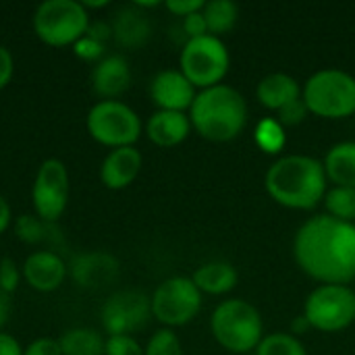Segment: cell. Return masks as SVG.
Listing matches in <instances>:
<instances>
[{
	"label": "cell",
	"mask_w": 355,
	"mask_h": 355,
	"mask_svg": "<svg viewBox=\"0 0 355 355\" xmlns=\"http://www.w3.org/2000/svg\"><path fill=\"white\" fill-rule=\"evenodd\" d=\"M293 256L320 285H349L355 279V225L329 214L308 218L295 233Z\"/></svg>",
	"instance_id": "6da1fadb"
},
{
	"label": "cell",
	"mask_w": 355,
	"mask_h": 355,
	"mask_svg": "<svg viewBox=\"0 0 355 355\" xmlns=\"http://www.w3.org/2000/svg\"><path fill=\"white\" fill-rule=\"evenodd\" d=\"M327 173L318 158L306 154H287L277 158L266 175V193L283 208L291 210H312L327 196Z\"/></svg>",
	"instance_id": "7a4b0ae2"
},
{
	"label": "cell",
	"mask_w": 355,
	"mask_h": 355,
	"mask_svg": "<svg viewBox=\"0 0 355 355\" xmlns=\"http://www.w3.org/2000/svg\"><path fill=\"white\" fill-rule=\"evenodd\" d=\"M191 129L208 141H231L248 125V102L231 85L200 89L189 108Z\"/></svg>",
	"instance_id": "3957f363"
},
{
	"label": "cell",
	"mask_w": 355,
	"mask_h": 355,
	"mask_svg": "<svg viewBox=\"0 0 355 355\" xmlns=\"http://www.w3.org/2000/svg\"><path fill=\"white\" fill-rule=\"evenodd\" d=\"M216 343L231 354H250L264 339V322L256 306L245 300H225L210 318Z\"/></svg>",
	"instance_id": "277c9868"
},
{
	"label": "cell",
	"mask_w": 355,
	"mask_h": 355,
	"mask_svg": "<svg viewBox=\"0 0 355 355\" xmlns=\"http://www.w3.org/2000/svg\"><path fill=\"white\" fill-rule=\"evenodd\" d=\"M302 100L316 116L347 119L355 114V77L339 69L316 71L302 87Z\"/></svg>",
	"instance_id": "5b68a950"
},
{
	"label": "cell",
	"mask_w": 355,
	"mask_h": 355,
	"mask_svg": "<svg viewBox=\"0 0 355 355\" xmlns=\"http://www.w3.org/2000/svg\"><path fill=\"white\" fill-rule=\"evenodd\" d=\"M35 35L52 48L73 46L89 27V12L79 0H44L31 17Z\"/></svg>",
	"instance_id": "8992f818"
},
{
	"label": "cell",
	"mask_w": 355,
	"mask_h": 355,
	"mask_svg": "<svg viewBox=\"0 0 355 355\" xmlns=\"http://www.w3.org/2000/svg\"><path fill=\"white\" fill-rule=\"evenodd\" d=\"M85 127L94 141L110 150L135 146L144 131L139 114L121 100L96 102L85 116Z\"/></svg>",
	"instance_id": "52a82bcc"
},
{
	"label": "cell",
	"mask_w": 355,
	"mask_h": 355,
	"mask_svg": "<svg viewBox=\"0 0 355 355\" xmlns=\"http://www.w3.org/2000/svg\"><path fill=\"white\" fill-rule=\"evenodd\" d=\"M231 67V56L220 37L210 33L187 40L181 48L179 71L189 79L196 89L220 85Z\"/></svg>",
	"instance_id": "ba28073f"
},
{
	"label": "cell",
	"mask_w": 355,
	"mask_h": 355,
	"mask_svg": "<svg viewBox=\"0 0 355 355\" xmlns=\"http://www.w3.org/2000/svg\"><path fill=\"white\" fill-rule=\"evenodd\" d=\"M304 316L314 331H345L355 322V291L349 285H318L306 297Z\"/></svg>",
	"instance_id": "9c48e42d"
},
{
	"label": "cell",
	"mask_w": 355,
	"mask_h": 355,
	"mask_svg": "<svg viewBox=\"0 0 355 355\" xmlns=\"http://www.w3.org/2000/svg\"><path fill=\"white\" fill-rule=\"evenodd\" d=\"M152 318H156L164 329H177L191 322L202 310V291L196 287L191 277H171L164 279L154 293Z\"/></svg>",
	"instance_id": "30bf717a"
},
{
	"label": "cell",
	"mask_w": 355,
	"mask_h": 355,
	"mask_svg": "<svg viewBox=\"0 0 355 355\" xmlns=\"http://www.w3.org/2000/svg\"><path fill=\"white\" fill-rule=\"evenodd\" d=\"M69 204V171L60 158H46L31 185L33 214L46 223H58Z\"/></svg>",
	"instance_id": "8fae6325"
},
{
	"label": "cell",
	"mask_w": 355,
	"mask_h": 355,
	"mask_svg": "<svg viewBox=\"0 0 355 355\" xmlns=\"http://www.w3.org/2000/svg\"><path fill=\"white\" fill-rule=\"evenodd\" d=\"M152 318V302L139 289H121L108 295L100 310V322L108 337L131 335L146 329Z\"/></svg>",
	"instance_id": "7c38bea8"
},
{
	"label": "cell",
	"mask_w": 355,
	"mask_h": 355,
	"mask_svg": "<svg viewBox=\"0 0 355 355\" xmlns=\"http://www.w3.org/2000/svg\"><path fill=\"white\" fill-rule=\"evenodd\" d=\"M21 272H23V281L31 289L40 293H52L64 283L69 275V264L58 252L35 250L25 258Z\"/></svg>",
	"instance_id": "4fadbf2b"
},
{
	"label": "cell",
	"mask_w": 355,
	"mask_h": 355,
	"mask_svg": "<svg viewBox=\"0 0 355 355\" xmlns=\"http://www.w3.org/2000/svg\"><path fill=\"white\" fill-rule=\"evenodd\" d=\"M198 92L179 69H164L150 81V98L158 110L187 112Z\"/></svg>",
	"instance_id": "5bb4252c"
},
{
	"label": "cell",
	"mask_w": 355,
	"mask_h": 355,
	"mask_svg": "<svg viewBox=\"0 0 355 355\" xmlns=\"http://www.w3.org/2000/svg\"><path fill=\"white\" fill-rule=\"evenodd\" d=\"M121 264L108 252H83L69 262V275L83 289H102L119 279Z\"/></svg>",
	"instance_id": "9a60e30c"
},
{
	"label": "cell",
	"mask_w": 355,
	"mask_h": 355,
	"mask_svg": "<svg viewBox=\"0 0 355 355\" xmlns=\"http://www.w3.org/2000/svg\"><path fill=\"white\" fill-rule=\"evenodd\" d=\"M92 92L100 100H119L131 87V67L123 54H108L94 64Z\"/></svg>",
	"instance_id": "2e32d148"
},
{
	"label": "cell",
	"mask_w": 355,
	"mask_h": 355,
	"mask_svg": "<svg viewBox=\"0 0 355 355\" xmlns=\"http://www.w3.org/2000/svg\"><path fill=\"white\" fill-rule=\"evenodd\" d=\"M110 27L114 44L123 50H139L152 37V23L146 10L137 8L135 4L121 6L112 17Z\"/></svg>",
	"instance_id": "e0dca14e"
},
{
	"label": "cell",
	"mask_w": 355,
	"mask_h": 355,
	"mask_svg": "<svg viewBox=\"0 0 355 355\" xmlns=\"http://www.w3.org/2000/svg\"><path fill=\"white\" fill-rule=\"evenodd\" d=\"M141 164H144V158L135 146L110 150L106 154V158L102 160L100 181L104 183V187H108L112 191L125 189L137 179Z\"/></svg>",
	"instance_id": "ac0fdd59"
},
{
	"label": "cell",
	"mask_w": 355,
	"mask_h": 355,
	"mask_svg": "<svg viewBox=\"0 0 355 355\" xmlns=\"http://www.w3.org/2000/svg\"><path fill=\"white\" fill-rule=\"evenodd\" d=\"M189 131H191V121L187 112L156 110L146 123V135L158 148H175L183 144Z\"/></svg>",
	"instance_id": "d6986e66"
},
{
	"label": "cell",
	"mask_w": 355,
	"mask_h": 355,
	"mask_svg": "<svg viewBox=\"0 0 355 355\" xmlns=\"http://www.w3.org/2000/svg\"><path fill=\"white\" fill-rule=\"evenodd\" d=\"M256 98L264 108L279 112L287 104L302 98V85L295 77L287 73H270L260 79L256 87Z\"/></svg>",
	"instance_id": "ffe728a7"
},
{
	"label": "cell",
	"mask_w": 355,
	"mask_h": 355,
	"mask_svg": "<svg viewBox=\"0 0 355 355\" xmlns=\"http://www.w3.org/2000/svg\"><path fill=\"white\" fill-rule=\"evenodd\" d=\"M191 281L196 283V287L202 291V295H225L229 291H233L237 287L239 275L235 270V266L231 262L225 260H212L202 264Z\"/></svg>",
	"instance_id": "44dd1931"
},
{
	"label": "cell",
	"mask_w": 355,
	"mask_h": 355,
	"mask_svg": "<svg viewBox=\"0 0 355 355\" xmlns=\"http://www.w3.org/2000/svg\"><path fill=\"white\" fill-rule=\"evenodd\" d=\"M17 237L27 245H44L42 250L58 252L56 248L62 243V233L58 223H46L35 214H21L15 220Z\"/></svg>",
	"instance_id": "7402d4cb"
},
{
	"label": "cell",
	"mask_w": 355,
	"mask_h": 355,
	"mask_svg": "<svg viewBox=\"0 0 355 355\" xmlns=\"http://www.w3.org/2000/svg\"><path fill=\"white\" fill-rule=\"evenodd\" d=\"M324 173L337 187L355 189V141H339L324 156Z\"/></svg>",
	"instance_id": "603a6c76"
},
{
	"label": "cell",
	"mask_w": 355,
	"mask_h": 355,
	"mask_svg": "<svg viewBox=\"0 0 355 355\" xmlns=\"http://www.w3.org/2000/svg\"><path fill=\"white\" fill-rule=\"evenodd\" d=\"M62 355H104L106 339L89 327H75L58 337Z\"/></svg>",
	"instance_id": "cb8c5ba5"
},
{
	"label": "cell",
	"mask_w": 355,
	"mask_h": 355,
	"mask_svg": "<svg viewBox=\"0 0 355 355\" xmlns=\"http://www.w3.org/2000/svg\"><path fill=\"white\" fill-rule=\"evenodd\" d=\"M202 15H204L208 33L223 40V35L233 31V27L237 25L239 8L231 0H210L204 4Z\"/></svg>",
	"instance_id": "d4e9b609"
},
{
	"label": "cell",
	"mask_w": 355,
	"mask_h": 355,
	"mask_svg": "<svg viewBox=\"0 0 355 355\" xmlns=\"http://www.w3.org/2000/svg\"><path fill=\"white\" fill-rule=\"evenodd\" d=\"M324 208L329 216L355 225V189L335 185L324 196Z\"/></svg>",
	"instance_id": "484cf974"
},
{
	"label": "cell",
	"mask_w": 355,
	"mask_h": 355,
	"mask_svg": "<svg viewBox=\"0 0 355 355\" xmlns=\"http://www.w3.org/2000/svg\"><path fill=\"white\" fill-rule=\"evenodd\" d=\"M254 139L262 152L279 154L287 144V133H285V127L277 121V116H266L258 123Z\"/></svg>",
	"instance_id": "4316f807"
},
{
	"label": "cell",
	"mask_w": 355,
	"mask_h": 355,
	"mask_svg": "<svg viewBox=\"0 0 355 355\" xmlns=\"http://www.w3.org/2000/svg\"><path fill=\"white\" fill-rule=\"evenodd\" d=\"M256 355H308L304 343L291 333H270L264 335Z\"/></svg>",
	"instance_id": "83f0119b"
},
{
	"label": "cell",
	"mask_w": 355,
	"mask_h": 355,
	"mask_svg": "<svg viewBox=\"0 0 355 355\" xmlns=\"http://www.w3.org/2000/svg\"><path fill=\"white\" fill-rule=\"evenodd\" d=\"M144 355H183V347L173 329H160L150 337Z\"/></svg>",
	"instance_id": "f1b7e54d"
},
{
	"label": "cell",
	"mask_w": 355,
	"mask_h": 355,
	"mask_svg": "<svg viewBox=\"0 0 355 355\" xmlns=\"http://www.w3.org/2000/svg\"><path fill=\"white\" fill-rule=\"evenodd\" d=\"M104 52H106V44H102L89 35H83L81 40H77L73 44V54L85 62H100L104 58Z\"/></svg>",
	"instance_id": "f546056e"
},
{
	"label": "cell",
	"mask_w": 355,
	"mask_h": 355,
	"mask_svg": "<svg viewBox=\"0 0 355 355\" xmlns=\"http://www.w3.org/2000/svg\"><path fill=\"white\" fill-rule=\"evenodd\" d=\"M104 355H144V347L131 335L106 337Z\"/></svg>",
	"instance_id": "4dcf8cb0"
},
{
	"label": "cell",
	"mask_w": 355,
	"mask_h": 355,
	"mask_svg": "<svg viewBox=\"0 0 355 355\" xmlns=\"http://www.w3.org/2000/svg\"><path fill=\"white\" fill-rule=\"evenodd\" d=\"M23 281V272L19 268V264L12 258H2L0 260V289L10 295L19 289Z\"/></svg>",
	"instance_id": "1f68e13d"
},
{
	"label": "cell",
	"mask_w": 355,
	"mask_h": 355,
	"mask_svg": "<svg viewBox=\"0 0 355 355\" xmlns=\"http://www.w3.org/2000/svg\"><path fill=\"white\" fill-rule=\"evenodd\" d=\"M308 114H310V110H308L306 102L300 98V100L287 104L285 108H281V110L277 112V121H279L283 127H295V125L304 123Z\"/></svg>",
	"instance_id": "d6a6232c"
},
{
	"label": "cell",
	"mask_w": 355,
	"mask_h": 355,
	"mask_svg": "<svg viewBox=\"0 0 355 355\" xmlns=\"http://www.w3.org/2000/svg\"><path fill=\"white\" fill-rule=\"evenodd\" d=\"M23 355H62L58 339L52 337H40L31 341L27 347H23Z\"/></svg>",
	"instance_id": "836d02e7"
},
{
	"label": "cell",
	"mask_w": 355,
	"mask_h": 355,
	"mask_svg": "<svg viewBox=\"0 0 355 355\" xmlns=\"http://www.w3.org/2000/svg\"><path fill=\"white\" fill-rule=\"evenodd\" d=\"M204 4H206L204 0H166L164 8L168 12H173L175 17L185 19V17H189L193 12H200L204 8Z\"/></svg>",
	"instance_id": "e575fe53"
},
{
	"label": "cell",
	"mask_w": 355,
	"mask_h": 355,
	"mask_svg": "<svg viewBox=\"0 0 355 355\" xmlns=\"http://www.w3.org/2000/svg\"><path fill=\"white\" fill-rule=\"evenodd\" d=\"M181 27H183V33H185V37H187V40L202 37V35H206V33H208L202 10H200V12H193V15H189V17H185ZM187 40H185V42H187Z\"/></svg>",
	"instance_id": "d590c367"
},
{
	"label": "cell",
	"mask_w": 355,
	"mask_h": 355,
	"mask_svg": "<svg viewBox=\"0 0 355 355\" xmlns=\"http://www.w3.org/2000/svg\"><path fill=\"white\" fill-rule=\"evenodd\" d=\"M15 75V58L6 46H0V92L10 83Z\"/></svg>",
	"instance_id": "8d00e7d4"
},
{
	"label": "cell",
	"mask_w": 355,
	"mask_h": 355,
	"mask_svg": "<svg viewBox=\"0 0 355 355\" xmlns=\"http://www.w3.org/2000/svg\"><path fill=\"white\" fill-rule=\"evenodd\" d=\"M85 35H89V37L106 44L108 40H112V27L106 21H89V27H87Z\"/></svg>",
	"instance_id": "74e56055"
},
{
	"label": "cell",
	"mask_w": 355,
	"mask_h": 355,
	"mask_svg": "<svg viewBox=\"0 0 355 355\" xmlns=\"http://www.w3.org/2000/svg\"><path fill=\"white\" fill-rule=\"evenodd\" d=\"M0 355H23L21 343L12 335L2 331H0Z\"/></svg>",
	"instance_id": "f35d334b"
},
{
	"label": "cell",
	"mask_w": 355,
	"mask_h": 355,
	"mask_svg": "<svg viewBox=\"0 0 355 355\" xmlns=\"http://www.w3.org/2000/svg\"><path fill=\"white\" fill-rule=\"evenodd\" d=\"M12 223V210H10V204L6 202V198L0 193V235L6 233V229L10 227Z\"/></svg>",
	"instance_id": "ab89813d"
},
{
	"label": "cell",
	"mask_w": 355,
	"mask_h": 355,
	"mask_svg": "<svg viewBox=\"0 0 355 355\" xmlns=\"http://www.w3.org/2000/svg\"><path fill=\"white\" fill-rule=\"evenodd\" d=\"M10 295H6L2 289H0V331L4 329V324L8 322V316H10Z\"/></svg>",
	"instance_id": "60d3db41"
},
{
	"label": "cell",
	"mask_w": 355,
	"mask_h": 355,
	"mask_svg": "<svg viewBox=\"0 0 355 355\" xmlns=\"http://www.w3.org/2000/svg\"><path fill=\"white\" fill-rule=\"evenodd\" d=\"M312 327L308 324V320H306V316L302 314V316H297L295 320H293V327H291V333H295V337L297 335H304L306 331H310Z\"/></svg>",
	"instance_id": "b9f144b4"
},
{
	"label": "cell",
	"mask_w": 355,
	"mask_h": 355,
	"mask_svg": "<svg viewBox=\"0 0 355 355\" xmlns=\"http://www.w3.org/2000/svg\"><path fill=\"white\" fill-rule=\"evenodd\" d=\"M81 2V6L89 12V8H106V6H110V0H98V2H94V0H79Z\"/></svg>",
	"instance_id": "7bdbcfd3"
}]
</instances>
